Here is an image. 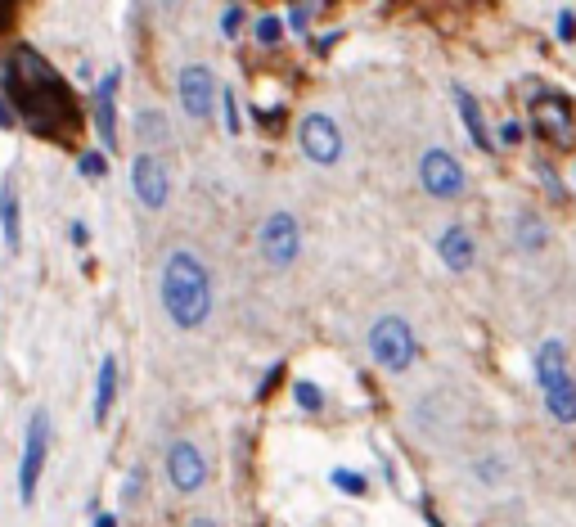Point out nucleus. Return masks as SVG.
Here are the masks:
<instances>
[{"label": "nucleus", "mask_w": 576, "mask_h": 527, "mask_svg": "<svg viewBox=\"0 0 576 527\" xmlns=\"http://www.w3.org/2000/svg\"><path fill=\"white\" fill-rule=\"evenodd\" d=\"M5 91H9V109L18 104V113H23V118L32 122V131H41V136H54V131H63L77 118L72 95H68V86L59 82V73L27 46H18L14 55H9Z\"/></svg>", "instance_id": "f257e3e1"}, {"label": "nucleus", "mask_w": 576, "mask_h": 527, "mask_svg": "<svg viewBox=\"0 0 576 527\" xmlns=\"http://www.w3.org/2000/svg\"><path fill=\"white\" fill-rule=\"evenodd\" d=\"M158 293L176 329H203L212 316V275L194 248H171L158 275Z\"/></svg>", "instance_id": "f03ea898"}, {"label": "nucleus", "mask_w": 576, "mask_h": 527, "mask_svg": "<svg viewBox=\"0 0 576 527\" xmlns=\"http://www.w3.org/2000/svg\"><path fill=\"white\" fill-rule=\"evenodd\" d=\"M369 356L378 361V370L405 374L414 365V356H419V338L401 316H378L369 325Z\"/></svg>", "instance_id": "7ed1b4c3"}, {"label": "nucleus", "mask_w": 576, "mask_h": 527, "mask_svg": "<svg viewBox=\"0 0 576 527\" xmlns=\"http://www.w3.org/2000/svg\"><path fill=\"white\" fill-rule=\"evenodd\" d=\"M419 185L432 194V199H441V203H450V199H459V194L468 190V172H464V163H459L450 149H423V158H419Z\"/></svg>", "instance_id": "20e7f679"}, {"label": "nucleus", "mask_w": 576, "mask_h": 527, "mask_svg": "<svg viewBox=\"0 0 576 527\" xmlns=\"http://www.w3.org/2000/svg\"><path fill=\"white\" fill-rule=\"evenodd\" d=\"M257 248H261V257H266L275 271L293 266L297 257H302V226H297L293 212H270L266 226L257 230Z\"/></svg>", "instance_id": "39448f33"}, {"label": "nucleus", "mask_w": 576, "mask_h": 527, "mask_svg": "<svg viewBox=\"0 0 576 527\" xmlns=\"http://www.w3.org/2000/svg\"><path fill=\"white\" fill-rule=\"evenodd\" d=\"M45 446H50V415L36 410V415L27 419V442H23V460H18V500H23V505H32V496H36V478H41V469H45Z\"/></svg>", "instance_id": "423d86ee"}, {"label": "nucleus", "mask_w": 576, "mask_h": 527, "mask_svg": "<svg viewBox=\"0 0 576 527\" xmlns=\"http://www.w3.org/2000/svg\"><path fill=\"white\" fill-rule=\"evenodd\" d=\"M176 100H180V113H185V118H194V122L212 118V109H216V77H212V68H203V64L180 68Z\"/></svg>", "instance_id": "0eeeda50"}, {"label": "nucleus", "mask_w": 576, "mask_h": 527, "mask_svg": "<svg viewBox=\"0 0 576 527\" xmlns=\"http://www.w3.org/2000/svg\"><path fill=\"white\" fill-rule=\"evenodd\" d=\"M297 140H302V154L311 158V163H320V167H333L342 158V131H338V122H333L329 113H306Z\"/></svg>", "instance_id": "6e6552de"}, {"label": "nucleus", "mask_w": 576, "mask_h": 527, "mask_svg": "<svg viewBox=\"0 0 576 527\" xmlns=\"http://www.w3.org/2000/svg\"><path fill=\"white\" fill-rule=\"evenodd\" d=\"M531 118H536V131L549 140V145L567 149L576 140L572 104H567L563 95H536V100H531Z\"/></svg>", "instance_id": "1a4fd4ad"}, {"label": "nucleus", "mask_w": 576, "mask_h": 527, "mask_svg": "<svg viewBox=\"0 0 576 527\" xmlns=\"http://www.w3.org/2000/svg\"><path fill=\"white\" fill-rule=\"evenodd\" d=\"M167 478H171V487L180 491V496H194V491H203V482H207V460H203V451H198L194 442H171L167 446Z\"/></svg>", "instance_id": "9d476101"}, {"label": "nucleus", "mask_w": 576, "mask_h": 527, "mask_svg": "<svg viewBox=\"0 0 576 527\" xmlns=\"http://www.w3.org/2000/svg\"><path fill=\"white\" fill-rule=\"evenodd\" d=\"M131 185H135V199L144 203V208H162L171 194V176L167 167H162V158L153 154V149H140L131 163Z\"/></svg>", "instance_id": "9b49d317"}, {"label": "nucleus", "mask_w": 576, "mask_h": 527, "mask_svg": "<svg viewBox=\"0 0 576 527\" xmlns=\"http://www.w3.org/2000/svg\"><path fill=\"white\" fill-rule=\"evenodd\" d=\"M437 253H441V262H446L450 271L464 275L468 266L477 262V244H473V235H468V226H459V221H455V226L441 230V235H437Z\"/></svg>", "instance_id": "f8f14e48"}, {"label": "nucleus", "mask_w": 576, "mask_h": 527, "mask_svg": "<svg viewBox=\"0 0 576 527\" xmlns=\"http://www.w3.org/2000/svg\"><path fill=\"white\" fill-rule=\"evenodd\" d=\"M117 82H122V73H108L104 82H99V91H95V131H99V140L108 145V154L117 149V109H113V100H117Z\"/></svg>", "instance_id": "ddd939ff"}, {"label": "nucleus", "mask_w": 576, "mask_h": 527, "mask_svg": "<svg viewBox=\"0 0 576 527\" xmlns=\"http://www.w3.org/2000/svg\"><path fill=\"white\" fill-rule=\"evenodd\" d=\"M567 347H563V338H545V343L536 347V383H540V392H549L554 383H563L567 379Z\"/></svg>", "instance_id": "4468645a"}, {"label": "nucleus", "mask_w": 576, "mask_h": 527, "mask_svg": "<svg viewBox=\"0 0 576 527\" xmlns=\"http://www.w3.org/2000/svg\"><path fill=\"white\" fill-rule=\"evenodd\" d=\"M0 230H5V248L18 253L23 248V217H18V190L14 185H0Z\"/></svg>", "instance_id": "2eb2a0df"}, {"label": "nucleus", "mask_w": 576, "mask_h": 527, "mask_svg": "<svg viewBox=\"0 0 576 527\" xmlns=\"http://www.w3.org/2000/svg\"><path fill=\"white\" fill-rule=\"evenodd\" d=\"M455 104H459V122H464V131H468V140H473L477 149H491V131H486V122H482V109H477V100L464 91V86H455Z\"/></svg>", "instance_id": "dca6fc26"}, {"label": "nucleus", "mask_w": 576, "mask_h": 527, "mask_svg": "<svg viewBox=\"0 0 576 527\" xmlns=\"http://www.w3.org/2000/svg\"><path fill=\"white\" fill-rule=\"evenodd\" d=\"M545 410H549L554 424H576V379H572V374L545 392Z\"/></svg>", "instance_id": "f3484780"}, {"label": "nucleus", "mask_w": 576, "mask_h": 527, "mask_svg": "<svg viewBox=\"0 0 576 527\" xmlns=\"http://www.w3.org/2000/svg\"><path fill=\"white\" fill-rule=\"evenodd\" d=\"M113 397H117V361L113 356H104L99 361V379H95V424H104L108 419V410H113Z\"/></svg>", "instance_id": "a211bd4d"}, {"label": "nucleus", "mask_w": 576, "mask_h": 527, "mask_svg": "<svg viewBox=\"0 0 576 527\" xmlns=\"http://www.w3.org/2000/svg\"><path fill=\"white\" fill-rule=\"evenodd\" d=\"M473 478L482 482V487H504V482L513 478V469L500 451H491V455H477L473 460Z\"/></svg>", "instance_id": "6ab92c4d"}, {"label": "nucleus", "mask_w": 576, "mask_h": 527, "mask_svg": "<svg viewBox=\"0 0 576 527\" xmlns=\"http://www.w3.org/2000/svg\"><path fill=\"white\" fill-rule=\"evenodd\" d=\"M513 235H518L522 253H540V248L549 244V230H545V221H540L536 212H518V230H513Z\"/></svg>", "instance_id": "aec40b11"}, {"label": "nucleus", "mask_w": 576, "mask_h": 527, "mask_svg": "<svg viewBox=\"0 0 576 527\" xmlns=\"http://www.w3.org/2000/svg\"><path fill=\"white\" fill-rule=\"evenodd\" d=\"M333 487L347 491V496H365V473H356V469H333Z\"/></svg>", "instance_id": "412c9836"}, {"label": "nucleus", "mask_w": 576, "mask_h": 527, "mask_svg": "<svg viewBox=\"0 0 576 527\" xmlns=\"http://www.w3.org/2000/svg\"><path fill=\"white\" fill-rule=\"evenodd\" d=\"M140 140H153V145L167 140V122H162V113H140Z\"/></svg>", "instance_id": "4be33fe9"}, {"label": "nucleus", "mask_w": 576, "mask_h": 527, "mask_svg": "<svg viewBox=\"0 0 576 527\" xmlns=\"http://www.w3.org/2000/svg\"><path fill=\"white\" fill-rule=\"evenodd\" d=\"M293 397H297V406H302V410H324V392L315 388L311 379H302V383H297V388H293Z\"/></svg>", "instance_id": "5701e85b"}, {"label": "nucleus", "mask_w": 576, "mask_h": 527, "mask_svg": "<svg viewBox=\"0 0 576 527\" xmlns=\"http://www.w3.org/2000/svg\"><path fill=\"white\" fill-rule=\"evenodd\" d=\"M252 32H257V41H261V46H275V41L284 37V23H279V19H270V14H266V19H257V23H252Z\"/></svg>", "instance_id": "b1692460"}, {"label": "nucleus", "mask_w": 576, "mask_h": 527, "mask_svg": "<svg viewBox=\"0 0 576 527\" xmlns=\"http://www.w3.org/2000/svg\"><path fill=\"white\" fill-rule=\"evenodd\" d=\"M77 172H81V176H90V181H95V176H104V172H108V158H104V154H95V149H90V154H81Z\"/></svg>", "instance_id": "393cba45"}, {"label": "nucleus", "mask_w": 576, "mask_h": 527, "mask_svg": "<svg viewBox=\"0 0 576 527\" xmlns=\"http://www.w3.org/2000/svg\"><path fill=\"white\" fill-rule=\"evenodd\" d=\"M315 10H320V5H293V14H288V28L302 32L306 23H311V14H315Z\"/></svg>", "instance_id": "a878e982"}, {"label": "nucleus", "mask_w": 576, "mask_h": 527, "mask_svg": "<svg viewBox=\"0 0 576 527\" xmlns=\"http://www.w3.org/2000/svg\"><path fill=\"white\" fill-rule=\"evenodd\" d=\"M221 100H225V131H230V136H234V131L243 127V118H239V104H234V95H230V91H225Z\"/></svg>", "instance_id": "bb28decb"}, {"label": "nucleus", "mask_w": 576, "mask_h": 527, "mask_svg": "<svg viewBox=\"0 0 576 527\" xmlns=\"http://www.w3.org/2000/svg\"><path fill=\"white\" fill-rule=\"evenodd\" d=\"M239 23H243V5H225V14H221V32H225V37H230Z\"/></svg>", "instance_id": "cd10ccee"}, {"label": "nucleus", "mask_w": 576, "mask_h": 527, "mask_svg": "<svg viewBox=\"0 0 576 527\" xmlns=\"http://www.w3.org/2000/svg\"><path fill=\"white\" fill-rule=\"evenodd\" d=\"M558 37H563V41H572V37H576V14H572V10L558 14Z\"/></svg>", "instance_id": "c85d7f7f"}, {"label": "nucleus", "mask_w": 576, "mask_h": 527, "mask_svg": "<svg viewBox=\"0 0 576 527\" xmlns=\"http://www.w3.org/2000/svg\"><path fill=\"white\" fill-rule=\"evenodd\" d=\"M500 140H504V145H518V140H522V127H518V122H504V127H500Z\"/></svg>", "instance_id": "c756f323"}, {"label": "nucleus", "mask_w": 576, "mask_h": 527, "mask_svg": "<svg viewBox=\"0 0 576 527\" xmlns=\"http://www.w3.org/2000/svg\"><path fill=\"white\" fill-rule=\"evenodd\" d=\"M0 127H14V109H9V100H0Z\"/></svg>", "instance_id": "7c9ffc66"}, {"label": "nucleus", "mask_w": 576, "mask_h": 527, "mask_svg": "<svg viewBox=\"0 0 576 527\" xmlns=\"http://www.w3.org/2000/svg\"><path fill=\"white\" fill-rule=\"evenodd\" d=\"M95 527H117V518H113V514H99V518H95Z\"/></svg>", "instance_id": "2f4dec72"}, {"label": "nucleus", "mask_w": 576, "mask_h": 527, "mask_svg": "<svg viewBox=\"0 0 576 527\" xmlns=\"http://www.w3.org/2000/svg\"><path fill=\"white\" fill-rule=\"evenodd\" d=\"M189 527H216V523H212V518H194V523H189Z\"/></svg>", "instance_id": "473e14b6"}]
</instances>
